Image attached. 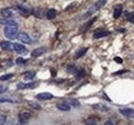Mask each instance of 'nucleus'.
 I'll use <instances>...</instances> for the list:
<instances>
[{
    "instance_id": "1",
    "label": "nucleus",
    "mask_w": 134,
    "mask_h": 125,
    "mask_svg": "<svg viewBox=\"0 0 134 125\" xmlns=\"http://www.w3.org/2000/svg\"><path fill=\"white\" fill-rule=\"evenodd\" d=\"M107 2V0H98L95 4H93L91 7H90V9L85 14V16L82 17V18H87L88 16H90L91 15H93V14H95L97 10H99L102 6H104L105 5V3Z\"/></svg>"
},
{
    "instance_id": "2",
    "label": "nucleus",
    "mask_w": 134,
    "mask_h": 125,
    "mask_svg": "<svg viewBox=\"0 0 134 125\" xmlns=\"http://www.w3.org/2000/svg\"><path fill=\"white\" fill-rule=\"evenodd\" d=\"M4 35L9 39H15L18 35V27L17 26H5Z\"/></svg>"
},
{
    "instance_id": "3",
    "label": "nucleus",
    "mask_w": 134,
    "mask_h": 125,
    "mask_svg": "<svg viewBox=\"0 0 134 125\" xmlns=\"http://www.w3.org/2000/svg\"><path fill=\"white\" fill-rule=\"evenodd\" d=\"M17 39H18V40H20L21 42H23V43H27V44H30V43H32V40H31L30 36H29L27 33H24V32L18 33Z\"/></svg>"
},
{
    "instance_id": "4",
    "label": "nucleus",
    "mask_w": 134,
    "mask_h": 125,
    "mask_svg": "<svg viewBox=\"0 0 134 125\" xmlns=\"http://www.w3.org/2000/svg\"><path fill=\"white\" fill-rule=\"evenodd\" d=\"M39 85V82H30V83H19L17 85L18 89H33Z\"/></svg>"
},
{
    "instance_id": "5",
    "label": "nucleus",
    "mask_w": 134,
    "mask_h": 125,
    "mask_svg": "<svg viewBox=\"0 0 134 125\" xmlns=\"http://www.w3.org/2000/svg\"><path fill=\"white\" fill-rule=\"evenodd\" d=\"M110 34V32L105 30V29H97L94 32V35H93V38L94 39H100L102 37H105V36H108Z\"/></svg>"
},
{
    "instance_id": "6",
    "label": "nucleus",
    "mask_w": 134,
    "mask_h": 125,
    "mask_svg": "<svg viewBox=\"0 0 134 125\" xmlns=\"http://www.w3.org/2000/svg\"><path fill=\"white\" fill-rule=\"evenodd\" d=\"M31 118V114L30 112H27V111H23L19 114V120H20V123H27V121Z\"/></svg>"
},
{
    "instance_id": "7",
    "label": "nucleus",
    "mask_w": 134,
    "mask_h": 125,
    "mask_svg": "<svg viewBox=\"0 0 134 125\" xmlns=\"http://www.w3.org/2000/svg\"><path fill=\"white\" fill-rule=\"evenodd\" d=\"M119 112L125 116V117H128V118H134V110L133 109H129V108H121L119 110Z\"/></svg>"
},
{
    "instance_id": "8",
    "label": "nucleus",
    "mask_w": 134,
    "mask_h": 125,
    "mask_svg": "<svg viewBox=\"0 0 134 125\" xmlns=\"http://www.w3.org/2000/svg\"><path fill=\"white\" fill-rule=\"evenodd\" d=\"M0 47H1L2 50L12 51L14 49V44L9 41H2V42H0Z\"/></svg>"
},
{
    "instance_id": "9",
    "label": "nucleus",
    "mask_w": 134,
    "mask_h": 125,
    "mask_svg": "<svg viewBox=\"0 0 134 125\" xmlns=\"http://www.w3.org/2000/svg\"><path fill=\"white\" fill-rule=\"evenodd\" d=\"M35 97L37 99H40V101H48V99H52L54 97V95L50 92H41V93L36 94Z\"/></svg>"
},
{
    "instance_id": "10",
    "label": "nucleus",
    "mask_w": 134,
    "mask_h": 125,
    "mask_svg": "<svg viewBox=\"0 0 134 125\" xmlns=\"http://www.w3.org/2000/svg\"><path fill=\"white\" fill-rule=\"evenodd\" d=\"M46 51H47L46 47H37V48H35L33 51H32L31 55H32L33 58H38V57L42 55V54H43Z\"/></svg>"
},
{
    "instance_id": "11",
    "label": "nucleus",
    "mask_w": 134,
    "mask_h": 125,
    "mask_svg": "<svg viewBox=\"0 0 134 125\" xmlns=\"http://www.w3.org/2000/svg\"><path fill=\"white\" fill-rule=\"evenodd\" d=\"M96 20H97V17H96V16H95V17H93L92 20H90L86 25H84V26L81 28V33H85V32L88 31V30L90 29V27L94 24V22H96Z\"/></svg>"
},
{
    "instance_id": "12",
    "label": "nucleus",
    "mask_w": 134,
    "mask_h": 125,
    "mask_svg": "<svg viewBox=\"0 0 134 125\" xmlns=\"http://www.w3.org/2000/svg\"><path fill=\"white\" fill-rule=\"evenodd\" d=\"M0 16L4 18H9L13 16V12L9 8H2L0 9Z\"/></svg>"
},
{
    "instance_id": "13",
    "label": "nucleus",
    "mask_w": 134,
    "mask_h": 125,
    "mask_svg": "<svg viewBox=\"0 0 134 125\" xmlns=\"http://www.w3.org/2000/svg\"><path fill=\"white\" fill-rule=\"evenodd\" d=\"M0 25H4V26H17L18 24H17V22H15V21L1 17V18H0Z\"/></svg>"
},
{
    "instance_id": "14",
    "label": "nucleus",
    "mask_w": 134,
    "mask_h": 125,
    "mask_svg": "<svg viewBox=\"0 0 134 125\" xmlns=\"http://www.w3.org/2000/svg\"><path fill=\"white\" fill-rule=\"evenodd\" d=\"M123 12V6L121 4H118L115 6V9H114V17L115 18H119Z\"/></svg>"
},
{
    "instance_id": "15",
    "label": "nucleus",
    "mask_w": 134,
    "mask_h": 125,
    "mask_svg": "<svg viewBox=\"0 0 134 125\" xmlns=\"http://www.w3.org/2000/svg\"><path fill=\"white\" fill-rule=\"evenodd\" d=\"M14 49L17 51L18 53H25L26 51H27V49H26V47L24 46V45H22V44H20V43H15L14 44Z\"/></svg>"
},
{
    "instance_id": "16",
    "label": "nucleus",
    "mask_w": 134,
    "mask_h": 125,
    "mask_svg": "<svg viewBox=\"0 0 134 125\" xmlns=\"http://www.w3.org/2000/svg\"><path fill=\"white\" fill-rule=\"evenodd\" d=\"M57 109L60 111H64V112H68L70 111V106L66 104V103H62V104H57Z\"/></svg>"
},
{
    "instance_id": "17",
    "label": "nucleus",
    "mask_w": 134,
    "mask_h": 125,
    "mask_svg": "<svg viewBox=\"0 0 134 125\" xmlns=\"http://www.w3.org/2000/svg\"><path fill=\"white\" fill-rule=\"evenodd\" d=\"M56 16H57V10H56V9L50 8V9L47 11V17H48L49 20H54Z\"/></svg>"
},
{
    "instance_id": "18",
    "label": "nucleus",
    "mask_w": 134,
    "mask_h": 125,
    "mask_svg": "<svg viewBox=\"0 0 134 125\" xmlns=\"http://www.w3.org/2000/svg\"><path fill=\"white\" fill-rule=\"evenodd\" d=\"M17 8H18V10H19L22 15H24V16H27V15L30 14V10H29L26 6H24V5H18Z\"/></svg>"
},
{
    "instance_id": "19",
    "label": "nucleus",
    "mask_w": 134,
    "mask_h": 125,
    "mask_svg": "<svg viewBox=\"0 0 134 125\" xmlns=\"http://www.w3.org/2000/svg\"><path fill=\"white\" fill-rule=\"evenodd\" d=\"M88 51V47H84V48H81V49H79L76 52H75V59H80V58H82L83 55L86 54V52Z\"/></svg>"
},
{
    "instance_id": "20",
    "label": "nucleus",
    "mask_w": 134,
    "mask_h": 125,
    "mask_svg": "<svg viewBox=\"0 0 134 125\" xmlns=\"http://www.w3.org/2000/svg\"><path fill=\"white\" fill-rule=\"evenodd\" d=\"M67 103H68L69 106H72V107H74V108H80V107H81L80 102H79L77 99H74V98H69V99L67 101Z\"/></svg>"
},
{
    "instance_id": "21",
    "label": "nucleus",
    "mask_w": 134,
    "mask_h": 125,
    "mask_svg": "<svg viewBox=\"0 0 134 125\" xmlns=\"http://www.w3.org/2000/svg\"><path fill=\"white\" fill-rule=\"evenodd\" d=\"M35 75H36V73L34 71H28L24 74V79L25 80H32L35 77Z\"/></svg>"
},
{
    "instance_id": "22",
    "label": "nucleus",
    "mask_w": 134,
    "mask_h": 125,
    "mask_svg": "<svg viewBox=\"0 0 134 125\" xmlns=\"http://www.w3.org/2000/svg\"><path fill=\"white\" fill-rule=\"evenodd\" d=\"M32 14H33L34 16H36V17H39V18H42V15H43V12H42V9L40 8V7H37V8H34L33 10H32Z\"/></svg>"
},
{
    "instance_id": "23",
    "label": "nucleus",
    "mask_w": 134,
    "mask_h": 125,
    "mask_svg": "<svg viewBox=\"0 0 134 125\" xmlns=\"http://www.w3.org/2000/svg\"><path fill=\"white\" fill-rule=\"evenodd\" d=\"M93 108L99 110V111H102V112H107V111H109V108H108V107H105L104 105H95V106H93Z\"/></svg>"
},
{
    "instance_id": "24",
    "label": "nucleus",
    "mask_w": 134,
    "mask_h": 125,
    "mask_svg": "<svg viewBox=\"0 0 134 125\" xmlns=\"http://www.w3.org/2000/svg\"><path fill=\"white\" fill-rule=\"evenodd\" d=\"M14 76H15L14 74H4V75H2L0 77V81H8V80H10V79L13 78Z\"/></svg>"
},
{
    "instance_id": "25",
    "label": "nucleus",
    "mask_w": 134,
    "mask_h": 125,
    "mask_svg": "<svg viewBox=\"0 0 134 125\" xmlns=\"http://www.w3.org/2000/svg\"><path fill=\"white\" fill-rule=\"evenodd\" d=\"M28 105H29V107H31V108L34 110H37V111H40V110H41V107H40L38 104H35V103H32V102H29Z\"/></svg>"
},
{
    "instance_id": "26",
    "label": "nucleus",
    "mask_w": 134,
    "mask_h": 125,
    "mask_svg": "<svg viewBox=\"0 0 134 125\" xmlns=\"http://www.w3.org/2000/svg\"><path fill=\"white\" fill-rule=\"evenodd\" d=\"M76 71H77V69L75 68V66H69L68 68H67V73H69V74H73V73H76Z\"/></svg>"
},
{
    "instance_id": "27",
    "label": "nucleus",
    "mask_w": 134,
    "mask_h": 125,
    "mask_svg": "<svg viewBox=\"0 0 134 125\" xmlns=\"http://www.w3.org/2000/svg\"><path fill=\"white\" fill-rule=\"evenodd\" d=\"M16 63H17L18 65H26L28 63V60H25L23 58H18L17 60H16Z\"/></svg>"
},
{
    "instance_id": "28",
    "label": "nucleus",
    "mask_w": 134,
    "mask_h": 125,
    "mask_svg": "<svg viewBox=\"0 0 134 125\" xmlns=\"http://www.w3.org/2000/svg\"><path fill=\"white\" fill-rule=\"evenodd\" d=\"M126 17H127V20L130 23L134 24V14H128V12H126Z\"/></svg>"
},
{
    "instance_id": "29",
    "label": "nucleus",
    "mask_w": 134,
    "mask_h": 125,
    "mask_svg": "<svg viewBox=\"0 0 134 125\" xmlns=\"http://www.w3.org/2000/svg\"><path fill=\"white\" fill-rule=\"evenodd\" d=\"M129 71L128 70H120L118 72H115L113 73V76H117V75H122V74H125V73H128Z\"/></svg>"
},
{
    "instance_id": "30",
    "label": "nucleus",
    "mask_w": 134,
    "mask_h": 125,
    "mask_svg": "<svg viewBox=\"0 0 134 125\" xmlns=\"http://www.w3.org/2000/svg\"><path fill=\"white\" fill-rule=\"evenodd\" d=\"M6 122V116L4 114H0V125L4 124Z\"/></svg>"
},
{
    "instance_id": "31",
    "label": "nucleus",
    "mask_w": 134,
    "mask_h": 125,
    "mask_svg": "<svg viewBox=\"0 0 134 125\" xmlns=\"http://www.w3.org/2000/svg\"><path fill=\"white\" fill-rule=\"evenodd\" d=\"M85 75V71L84 70H77L76 71V77L77 78H81Z\"/></svg>"
},
{
    "instance_id": "32",
    "label": "nucleus",
    "mask_w": 134,
    "mask_h": 125,
    "mask_svg": "<svg viewBox=\"0 0 134 125\" xmlns=\"http://www.w3.org/2000/svg\"><path fill=\"white\" fill-rule=\"evenodd\" d=\"M86 123H87V124H90V125H94V124H96L97 122H96V120H95V119L90 118V119H88V120L86 121Z\"/></svg>"
},
{
    "instance_id": "33",
    "label": "nucleus",
    "mask_w": 134,
    "mask_h": 125,
    "mask_svg": "<svg viewBox=\"0 0 134 125\" xmlns=\"http://www.w3.org/2000/svg\"><path fill=\"white\" fill-rule=\"evenodd\" d=\"M0 103H9V104H13L15 103L13 99H7V98H0Z\"/></svg>"
},
{
    "instance_id": "34",
    "label": "nucleus",
    "mask_w": 134,
    "mask_h": 125,
    "mask_svg": "<svg viewBox=\"0 0 134 125\" xmlns=\"http://www.w3.org/2000/svg\"><path fill=\"white\" fill-rule=\"evenodd\" d=\"M6 90H7V87H5V86H3V85H0V94L5 92Z\"/></svg>"
},
{
    "instance_id": "35",
    "label": "nucleus",
    "mask_w": 134,
    "mask_h": 125,
    "mask_svg": "<svg viewBox=\"0 0 134 125\" xmlns=\"http://www.w3.org/2000/svg\"><path fill=\"white\" fill-rule=\"evenodd\" d=\"M114 60H115V62H117L118 64H122V63H123V60H122V59H121V58H115V59H114Z\"/></svg>"
},
{
    "instance_id": "36",
    "label": "nucleus",
    "mask_w": 134,
    "mask_h": 125,
    "mask_svg": "<svg viewBox=\"0 0 134 125\" xmlns=\"http://www.w3.org/2000/svg\"><path fill=\"white\" fill-rule=\"evenodd\" d=\"M110 124H114V122H111L110 120H108V121L105 122V125H110Z\"/></svg>"
},
{
    "instance_id": "37",
    "label": "nucleus",
    "mask_w": 134,
    "mask_h": 125,
    "mask_svg": "<svg viewBox=\"0 0 134 125\" xmlns=\"http://www.w3.org/2000/svg\"><path fill=\"white\" fill-rule=\"evenodd\" d=\"M125 31H126V29H119V32H121V33H124Z\"/></svg>"
}]
</instances>
